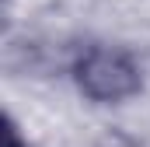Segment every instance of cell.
<instances>
[{
	"instance_id": "6da1fadb",
	"label": "cell",
	"mask_w": 150,
	"mask_h": 147,
	"mask_svg": "<svg viewBox=\"0 0 150 147\" xmlns=\"http://www.w3.org/2000/svg\"><path fill=\"white\" fill-rule=\"evenodd\" d=\"M74 77L91 102H122L140 91V67L129 53L112 46H91L74 63Z\"/></svg>"
},
{
	"instance_id": "7a4b0ae2",
	"label": "cell",
	"mask_w": 150,
	"mask_h": 147,
	"mask_svg": "<svg viewBox=\"0 0 150 147\" xmlns=\"http://www.w3.org/2000/svg\"><path fill=\"white\" fill-rule=\"evenodd\" d=\"M4 147H28V144H21V133L14 126V119H4Z\"/></svg>"
}]
</instances>
